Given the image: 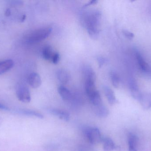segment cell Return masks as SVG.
Here are the masks:
<instances>
[{"label": "cell", "mask_w": 151, "mask_h": 151, "mask_svg": "<svg viewBox=\"0 0 151 151\" xmlns=\"http://www.w3.org/2000/svg\"><path fill=\"white\" fill-rule=\"evenodd\" d=\"M26 17V15H23V16L21 17V18H20V21H21V22H24L25 20Z\"/></svg>", "instance_id": "obj_31"}, {"label": "cell", "mask_w": 151, "mask_h": 151, "mask_svg": "<svg viewBox=\"0 0 151 151\" xmlns=\"http://www.w3.org/2000/svg\"><path fill=\"white\" fill-rule=\"evenodd\" d=\"M129 87L133 97L139 101L142 93L140 92L137 82L134 80L130 81L129 82Z\"/></svg>", "instance_id": "obj_8"}, {"label": "cell", "mask_w": 151, "mask_h": 151, "mask_svg": "<svg viewBox=\"0 0 151 151\" xmlns=\"http://www.w3.org/2000/svg\"><path fill=\"white\" fill-rule=\"evenodd\" d=\"M52 30L51 27H47L35 30L27 35L26 42L28 43H34L41 41L49 36Z\"/></svg>", "instance_id": "obj_2"}, {"label": "cell", "mask_w": 151, "mask_h": 151, "mask_svg": "<svg viewBox=\"0 0 151 151\" xmlns=\"http://www.w3.org/2000/svg\"><path fill=\"white\" fill-rule=\"evenodd\" d=\"M84 75L86 80H91L96 81V73L93 69L90 66H88L85 67L84 69Z\"/></svg>", "instance_id": "obj_20"}, {"label": "cell", "mask_w": 151, "mask_h": 151, "mask_svg": "<svg viewBox=\"0 0 151 151\" xmlns=\"http://www.w3.org/2000/svg\"><path fill=\"white\" fill-rule=\"evenodd\" d=\"M100 18V14L98 12L90 13L85 18V26L89 35L92 39H96L99 35Z\"/></svg>", "instance_id": "obj_1"}, {"label": "cell", "mask_w": 151, "mask_h": 151, "mask_svg": "<svg viewBox=\"0 0 151 151\" xmlns=\"http://www.w3.org/2000/svg\"><path fill=\"white\" fill-rule=\"evenodd\" d=\"M84 134L89 142L93 144H97L101 142L103 138L99 129L95 127L86 128L84 129Z\"/></svg>", "instance_id": "obj_3"}, {"label": "cell", "mask_w": 151, "mask_h": 151, "mask_svg": "<svg viewBox=\"0 0 151 151\" xmlns=\"http://www.w3.org/2000/svg\"><path fill=\"white\" fill-rule=\"evenodd\" d=\"M27 80L29 85L33 88H37L41 85V79L37 73H31L28 76Z\"/></svg>", "instance_id": "obj_6"}, {"label": "cell", "mask_w": 151, "mask_h": 151, "mask_svg": "<svg viewBox=\"0 0 151 151\" xmlns=\"http://www.w3.org/2000/svg\"><path fill=\"white\" fill-rule=\"evenodd\" d=\"M139 102L144 109H150L151 107V94L148 93L142 94Z\"/></svg>", "instance_id": "obj_11"}, {"label": "cell", "mask_w": 151, "mask_h": 151, "mask_svg": "<svg viewBox=\"0 0 151 151\" xmlns=\"http://www.w3.org/2000/svg\"><path fill=\"white\" fill-rule=\"evenodd\" d=\"M18 113L22 115H25V116H30V117H34L36 118H39L40 119H42L43 118V116L42 114L35 111L30 110H19L17 111Z\"/></svg>", "instance_id": "obj_17"}, {"label": "cell", "mask_w": 151, "mask_h": 151, "mask_svg": "<svg viewBox=\"0 0 151 151\" xmlns=\"http://www.w3.org/2000/svg\"><path fill=\"white\" fill-rule=\"evenodd\" d=\"M104 90L108 103L111 105L115 104L118 102L113 90L108 86L104 87Z\"/></svg>", "instance_id": "obj_9"}, {"label": "cell", "mask_w": 151, "mask_h": 151, "mask_svg": "<svg viewBox=\"0 0 151 151\" xmlns=\"http://www.w3.org/2000/svg\"><path fill=\"white\" fill-rule=\"evenodd\" d=\"M55 52L50 46H47L42 51V56L44 59L47 60H51Z\"/></svg>", "instance_id": "obj_21"}, {"label": "cell", "mask_w": 151, "mask_h": 151, "mask_svg": "<svg viewBox=\"0 0 151 151\" xmlns=\"http://www.w3.org/2000/svg\"><path fill=\"white\" fill-rule=\"evenodd\" d=\"M95 114L100 118H106L109 114L108 109L103 104L99 106H95Z\"/></svg>", "instance_id": "obj_16"}, {"label": "cell", "mask_w": 151, "mask_h": 151, "mask_svg": "<svg viewBox=\"0 0 151 151\" xmlns=\"http://www.w3.org/2000/svg\"><path fill=\"white\" fill-rule=\"evenodd\" d=\"M47 111L49 113L56 116L60 119L65 121H68L70 120V114L66 111L57 109H50Z\"/></svg>", "instance_id": "obj_7"}, {"label": "cell", "mask_w": 151, "mask_h": 151, "mask_svg": "<svg viewBox=\"0 0 151 151\" xmlns=\"http://www.w3.org/2000/svg\"><path fill=\"white\" fill-rule=\"evenodd\" d=\"M11 4H13V5H21V4H23V1H12Z\"/></svg>", "instance_id": "obj_28"}, {"label": "cell", "mask_w": 151, "mask_h": 151, "mask_svg": "<svg viewBox=\"0 0 151 151\" xmlns=\"http://www.w3.org/2000/svg\"><path fill=\"white\" fill-rule=\"evenodd\" d=\"M16 95L18 99L22 103H30L31 100V94L27 87L24 85H20L16 90Z\"/></svg>", "instance_id": "obj_4"}, {"label": "cell", "mask_w": 151, "mask_h": 151, "mask_svg": "<svg viewBox=\"0 0 151 151\" xmlns=\"http://www.w3.org/2000/svg\"><path fill=\"white\" fill-rule=\"evenodd\" d=\"M14 62L11 59L0 61V74L4 73L12 68Z\"/></svg>", "instance_id": "obj_14"}, {"label": "cell", "mask_w": 151, "mask_h": 151, "mask_svg": "<svg viewBox=\"0 0 151 151\" xmlns=\"http://www.w3.org/2000/svg\"><path fill=\"white\" fill-rule=\"evenodd\" d=\"M90 100L94 106H97L103 104L101 96L99 91L89 98Z\"/></svg>", "instance_id": "obj_19"}, {"label": "cell", "mask_w": 151, "mask_h": 151, "mask_svg": "<svg viewBox=\"0 0 151 151\" xmlns=\"http://www.w3.org/2000/svg\"><path fill=\"white\" fill-rule=\"evenodd\" d=\"M2 123V120L1 119V118H0V125H1V123Z\"/></svg>", "instance_id": "obj_32"}, {"label": "cell", "mask_w": 151, "mask_h": 151, "mask_svg": "<svg viewBox=\"0 0 151 151\" xmlns=\"http://www.w3.org/2000/svg\"><path fill=\"white\" fill-rule=\"evenodd\" d=\"M60 56L59 53L58 52H55L52 59H51L53 64H58V62L60 61Z\"/></svg>", "instance_id": "obj_24"}, {"label": "cell", "mask_w": 151, "mask_h": 151, "mask_svg": "<svg viewBox=\"0 0 151 151\" xmlns=\"http://www.w3.org/2000/svg\"><path fill=\"white\" fill-rule=\"evenodd\" d=\"M96 2H97V1H96V0H93V1H90L87 4H85V6H89V5L95 4H96Z\"/></svg>", "instance_id": "obj_30"}, {"label": "cell", "mask_w": 151, "mask_h": 151, "mask_svg": "<svg viewBox=\"0 0 151 151\" xmlns=\"http://www.w3.org/2000/svg\"><path fill=\"white\" fill-rule=\"evenodd\" d=\"M103 150L104 151H112L116 149L115 143L111 138L105 137L102 139Z\"/></svg>", "instance_id": "obj_13"}, {"label": "cell", "mask_w": 151, "mask_h": 151, "mask_svg": "<svg viewBox=\"0 0 151 151\" xmlns=\"http://www.w3.org/2000/svg\"><path fill=\"white\" fill-rule=\"evenodd\" d=\"M135 56L140 70L143 72H149L150 71V67L141 53L137 51L135 52Z\"/></svg>", "instance_id": "obj_5"}, {"label": "cell", "mask_w": 151, "mask_h": 151, "mask_svg": "<svg viewBox=\"0 0 151 151\" xmlns=\"http://www.w3.org/2000/svg\"><path fill=\"white\" fill-rule=\"evenodd\" d=\"M95 82V81L91 80H86L85 81V90L89 98L98 91Z\"/></svg>", "instance_id": "obj_10"}, {"label": "cell", "mask_w": 151, "mask_h": 151, "mask_svg": "<svg viewBox=\"0 0 151 151\" xmlns=\"http://www.w3.org/2000/svg\"><path fill=\"white\" fill-rule=\"evenodd\" d=\"M122 33H123L124 35L129 40H132L134 37V33H132V32H130V31H128V30H123Z\"/></svg>", "instance_id": "obj_23"}, {"label": "cell", "mask_w": 151, "mask_h": 151, "mask_svg": "<svg viewBox=\"0 0 151 151\" xmlns=\"http://www.w3.org/2000/svg\"><path fill=\"white\" fill-rule=\"evenodd\" d=\"M112 84L116 88L119 87L120 85V78L117 73L112 72L110 74Z\"/></svg>", "instance_id": "obj_22"}, {"label": "cell", "mask_w": 151, "mask_h": 151, "mask_svg": "<svg viewBox=\"0 0 151 151\" xmlns=\"http://www.w3.org/2000/svg\"><path fill=\"white\" fill-rule=\"evenodd\" d=\"M129 151H137L138 138L134 134L130 133L128 137Z\"/></svg>", "instance_id": "obj_12"}, {"label": "cell", "mask_w": 151, "mask_h": 151, "mask_svg": "<svg viewBox=\"0 0 151 151\" xmlns=\"http://www.w3.org/2000/svg\"><path fill=\"white\" fill-rule=\"evenodd\" d=\"M11 9H7L5 11V13H4V14H5V16L6 17H9L11 15Z\"/></svg>", "instance_id": "obj_29"}, {"label": "cell", "mask_w": 151, "mask_h": 151, "mask_svg": "<svg viewBox=\"0 0 151 151\" xmlns=\"http://www.w3.org/2000/svg\"><path fill=\"white\" fill-rule=\"evenodd\" d=\"M92 148L89 146H86V145H82L81 147H79L78 151H93Z\"/></svg>", "instance_id": "obj_25"}, {"label": "cell", "mask_w": 151, "mask_h": 151, "mask_svg": "<svg viewBox=\"0 0 151 151\" xmlns=\"http://www.w3.org/2000/svg\"><path fill=\"white\" fill-rule=\"evenodd\" d=\"M57 77L59 81L64 84L68 83L70 79V76L68 72L63 69L58 71Z\"/></svg>", "instance_id": "obj_15"}, {"label": "cell", "mask_w": 151, "mask_h": 151, "mask_svg": "<svg viewBox=\"0 0 151 151\" xmlns=\"http://www.w3.org/2000/svg\"><path fill=\"white\" fill-rule=\"evenodd\" d=\"M98 62L99 67H101L106 63V59L102 57H99L98 58Z\"/></svg>", "instance_id": "obj_26"}, {"label": "cell", "mask_w": 151, "mask_h": 151, "mask_svg": "<svg viewBox=\"0 0 151 151\" xmlns=\"http://www.w3.org/2000/svg\"><path fill=\"white\" fill-rule=\"evenodd\" d=\"M0 110H3V111H10L9 109L7 106L2 104L1 103H0Z\"/></svg>", "instance_id": "obj_27"}, {"label": "cell", "mask_w": 151, "mask_h": 151, "mask_svg": "<svg viewBox=\"0 0 151 151\" xmlns=\"http://www.w3.org/2000/svg\"><path fill=\"white\" fill-rule=\"evenodd\" d=\"M58 92L60 96L64 101H69L71 98L70 91L64 86H60L58 88Z\"/></svg>", "instance_id": "obj_18"}]
</instances>
